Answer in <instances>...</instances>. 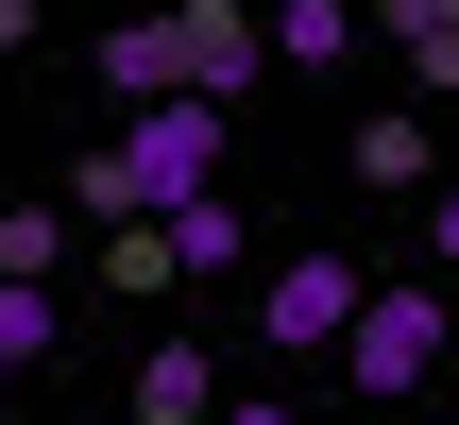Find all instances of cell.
Instances as JSON below:
<instances>
[{"mask_svg": "<svg viewBox=\"0 0 459 425\" xmlns=\"http://www.w3.org/2000/svg\"><path fill=\"white\" fill-rule=\"evenodd\" d=\"M255 68H273V51H255V0H170V17H119V34H102V85H119V102H221V119H238Z\"/></svg>", "mask_w": 459, "mask_h": 425, "instance_id": "1", "label": "cell"}, {"mask_svg": "<svg viewBox=\"0 0 459 425\" xmlns=\"http://www.w3.org/2000/svg\"><path fill=\"white\" fill-rule=\"evenodd\" d=\"M443 341H459V290H358L324 358H341L358 392H426V375H443Z\"/></svg>", "mask_w": 459, "mask_h": 425, "instance_id": "2", "label": "cell"}, {"mask_svg": "<svg viewBox=\"0 0 459 425\" xmlns=\"http://www.w3.org/2000/svg\"><path fill=\"white\" fill-rule=\"evenodd\" d=\"M358 290H375V273H358V256H290V273H273V290H255V324H273V341H290V358H324V341H341V307H358Z\"/></svg>", "mask_w": 459, "mask_h": 425, "instance_id": "3", "label": "cell"}, {"mask_svg": "<svg viewBox=\"0 0 459 425\" xmlns=\"http://www.w3.org/2000/svg\"><path fill=\"white\" fill-rule=\"evenodd\" d=\"M341 170H358V187H409V204H426V187H443V136H426V102H375V119L341 136Z\"/></svg>", "mask_w": 459, "mask_h": 425, "instance_id": "4", "label": "cell"}, {"mask_svg": "<svg viewBox=\"0 0 459 425\" xmlns=\"http://www.w3.org/2000/svg\"><path fill=\"white\" fill-rule=\"evenodd\" d=\"M153 239H170V290H221V273H238V256H255V221H238V204H221V187H187V204H170V221H153Z\"/></svg>", "mask_w": 459, "mask_h": 425, "instance_id": "5", "label": "cell"}, {"mask_svg": "<svg viewBox=\"0 0 459 425\" xmlns=\"http://www.w3.org/2000/svg\"><path fill=\"white\" fill-rule=\"evenodd\" d=\"M221 409V358H204V341H153V358H136V425H204Z\"/></svg>", "mask_w": 459, "mask_h": 425, "instance_id": "6", "label": "cell"}, {"mask_svg": "<svg viewBox=\"0 0 459 425\" xmlns=\"http://www.w3.org/2000/svg\"><path fill=\"white\" fill-rule=\"evenodd\" d=\"M255 51H273V68H341L358 17H341V0H255Z\"/></svg>", "mask_w": 459, "mask_h": 425, "instance_id": "7", "label": "cell"}, {"mask_svg": "<svg viewBox=\"0 0 459 425\" xmlns=\"http://www.w3.org/2000/svg\"><path fill=\"white\" fill-rule=\"evenodd\" d=\"M0 290H68V204H0Z\"/></svg>", "mask_w": 459, "mask_h": 425, "instance_id": "8", "label": "cell"}, {"mask_svg": "<svg viewBox=\"0 0 459 425\" xmlns=\"http://www.w3.org/2000/svg\"><path fill=\"white\" fill-rule=\"evenodd\" d=\"M392 34H409V85L443 102V68H459V0H392Z\"/></svg>", "mask_w": 459, "mask_h": 425, "instance_id": "9", "label": "cell"}, {"mask_svg": "<svg viewBox=\"0 0 459 425\" xmlns=\"http://www.w3.org/2000/svg\"><path fill=\"white\" fill-rule=\"evenodd\" d=\"M102 290H170V239L153 221H102Z\"/></svg>", "mask_w": 459, "mask_h": 425, "instance_id": "10", "label": "cell"}, {"mask_svg": "<svg viewBox=\"0 0 459 425\" xmlns=\"http://www.w3.org/2000/svg\"><path fill=\"white\" fill-rule=\"evenodd\" d=\"M51 358V290H0V375H34Z\"/></svg>", "mask_w": 459, "mask_h": 425, "instance_id": "11", "label": "cell"}, {"mask_svg": "<svg viewBox=\"0 0 459 425\" xmlns=\"http://www.w3.org/2000/svg\"><path fill=\"white\" fill-rule=\"evenodd\" d=\"M426 256H443V290H459V187H426Z\"/></svg>", "mask_w": 459, "mask_h": 425, "instance_id": "12", "label": "cell"}, {"mask_svg": "<svg viewBox=\"0 0 459 425\" xmlns=\"http://www.w3.org/2000/svg\"><path fill=\"white\" fill-rule=\"evenodd\" d=\"M17 34H34V0H0V51H17Z\"/></svg>", "mask_w": 459, "mask_h": 425, "instance_id": "13", "label": "cell"}, {"mask_svg": "<svg viewBox=\"0 0 459 425\" xmlns=\"http://www.w3.org/2000/svg\"><path fill=\"white\" fill-rule=\"evenodd\" d=\"M204 425H290V409H204Z\"/></svg>", "mask_w": 459, "mask_h": 425, "instance_id": "14", "label": "cell"}, {"mask_svg": "<svg viewBox=\"0 0 459 425\" xmlns=\"http://www.w3.org/2000/svg\"><path fill=\"white\" fill-rule=\"evenodd\" d=\"M341 17H392V0H341Z\"/></svg>", "mask_w": 459, "mask_h": 425, "instance_id": "15", "label": "cell"}, {"mask_svg": "<svg viewBox=\"0 0 459 425\" xmlns=\"http://www.w3.org/2000/svg\"><path fill=\"white\" fill-rule=\"evenodd\" d=\"M443 102H459V68H443Z\"/></svg>", "mask_w": 459, "mask_h": 425, "instance_id": "16", "label": "cell"}]
</instances>
